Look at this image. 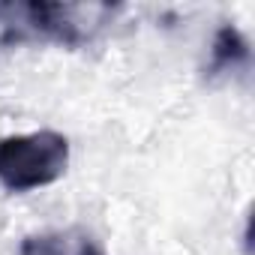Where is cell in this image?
I'll use <instances>...</instances> for the list:
<instances>
[{"label":"cell","mask_w":255,"mask_h":255,"mask_svg":"<svg viewBox=\"0 0 255 255\" xmlns=\"http://www.w3.org/2000/svg\"><path fill=\"white\" fill-rule=\"evenodd\" d=\"M117 6L108 3H3L0 6V30L3 42L48 39L57 45H84L105 24H111Z\"/></svg>","instance_id":"cell-1"},{"label":"cell","mask_w":255,"mask_h":255,"mask_svg":"<svg viewBox=\"0 0 255 255\" xmlns=\"http://www.w3.org/2000/svg\"><path fill=\"white\" fill-rule=\"evenodd\" d=\"M69 165V141L60 132L39 129L0 138V186L30 192L63 177Z\"/></svg>","instance_id":"cell-2"},{"label":"cell","mask_w":255,"mask_h":255,"mask_svg":"<svg viewBox=\"0 0 255 255\" xmlns=\"http://www.w3.org/2000/svg\"><path fill=\"white\" fill-rule=\"evenodd\" d=\"M18 255H105V249L87 228L75 225L63 231H45V234L24 237Z\"/></svg>","instance_id":"cell-3"},{"label":"cell","mask_w":255,"mask_h":255,"mask_svg":"<svg viewBox=\"0 0 255 255\" xmlns=\"http://www.w3.org/2000/svg\"><path fill=\"white\" fill-rule=\"evenodd\" d=\"M249 60V45L234 27H222L210 48V72H225Z\"/></svg>","instance_id":"cell-4"}]
</instances>
